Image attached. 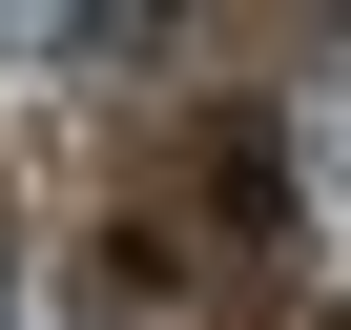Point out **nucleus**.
<instances>
[{"label":"nucleus","instance_id":"nucleus-1","mask_svg":"<svg viewBox=\"0 0 351 330\" xmlns=\"http://www.w3.org/2000/svg\"><path fill=\"white\" fill-rule=\"evenodd\" d=\"M269 165H289V124H269V103H207V227H289Z\"/></svg>","mask_w":351,"mask_h":330},{"label":"nucleus","instance_id":"nucleus-2","mask_svg":"<svg viewBox=\"0 0 351 330\" xmlns=\"http://www.w3.org/2000/svg\"><path fill=\"white\" fill-rule=\"evenodd\" d=\"M83 309H104V330H145V309H186V248H165V227H124V248L83 268Z\"/></svg>","mask_w":351,"mask_h":330},{"label":"nucleus","instance_id":"nucleus-3","mask_svg":"<svg viewBox=\"0 0 351 330\" xmlns=\"http://www.w3.org/2000/svg\"><path fill=\"white\" fill-rule=\"evenodd\" d=\"M0 309H21V248H0Z\"/></svg>","mask_w":351,"mask_h":330}]
</instances>
